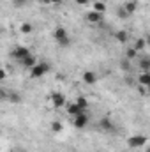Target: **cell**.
I'll return each instance as SVG.
<instances>
[{"label":"cell","mask_w":150,"mask_h":152,"mask_svg":"<svg viewBox=\"0 0 150 152\" xmlns=\"http://www.w3.org/2000/svg\"><path fill=\"white\" fill-rule=\"evenodd\" d=\"M124 9H125V11H127L129 14L136 12V2H129V0H127V2L124 4Z\"/></svg>","instance_id":"17"},{"label":"cell","mask_w":150,"mask_h":152,"mask_svg":"<svg viewBox=\"0 0 150 152\" xmlns=\"http://www.w3.org/2000/svg\"><path fill=\"white\" fill-rule=\"evenodd\" d=\"M62 129H64L62 122H57V120H55V122L51 124V131H53V133H62Z\"/></svg>","instance_id":"21"},{"label":"cell","mask_w":150,"mask_h":152,"mask_svg":"<svg viewBox=\"0 0 150 152\" xmlns=\"http://www.w3.org/2000/svg\"><path fill=\"white\" fill-rule=\"evenodd\" d=\"M136 55H138V51L134 50V46L125 50V58H127V60H133V58H136Z\"/></svg>","instance_id":"19"},{"label":"cell","mask_w":150,"mask_h":152,"mask_svg":"<svg viewBox=\"0 0 150 152\" xmlns=\"http://www.w3.org/2000/svg\"><path fill=\"white\" fill-rule=\"evenodd\" d=\"M12 152H18V151H12Z\"/></svg>","instance_id":"32"},{"label":"cell","mask_w":150,"mask_h":152,"mask_svg":"<svg viewBox=\"0 0 150 152\" xmlns=\"http://www.w3.org/2000/svg\"><path fill=\"white\" fill-rule=\"evenodd\" d=\"M99 127H101L103 131H113V129H115V126H113V122H111L110 117H103V118H99Z\"/></svg>","instance_id":"9"},{"label":"cell","mask_w":150,"mask_h":152,"mask_svg":"<svg viewBox=\"0 0 150 152\" xmlns=\"http://www.w3.org/2000/svg\"><path fill=\"white\" fill-rule=\"evenodd\" d=\"M138 66H140V71H141V73L150 71V55H143V57H140Z\"/></svg>","instance_id":"10"},{"label":"cell","mask_w":150,"mask_h":152,"mask_svg":"<svg viewBox=\"0 0 150 152\" xmlns=\"http://www.w3.org/2000/svg\"><path fill=\"white\" fill-rule=\"evenodd\" d=\"M66 110H67V113L71 115V117H76V115H79V113H83V112H85V110L76 103V101H74V103H67V104H66Z\"/></svg>","instance_id":"8"},{"label":"cell","mask_w":150,"mask_h":152,"mask_svg":"<svg viewBox=\"0 0 150 152\" xmlns=\"http://www.w3.org/2000/svg\"><path fill=\"white\" fill-rule=\"evenodd\" d=\"M81 80H83L85 85H94V83H97L99 76H97V73H94V71H85L81 75Z\"/></svg>","instance_id":"7"},{"label":"cell","mask_w":150,"mask_h":152,"mask_svg":"<svg viewBox=\"0 0 150 152\" xmlns=\"http://www.w3.org/2000/svg\"><path fill=\"white\" fill-rule=\"evenodd\" d=\"M122 69H124V71H125V69H127V71L131 69V64H129V60H124V62H122Z\"/></svg>","instance_id":"25"},{"label":"cell","mask_w":150,"mask_h":152,"mask_svg":"<svg viewBox=\"0 0 150 152\" xmlns=\"http://www.w3.org/2000/svg\"><path fill=\"white\" fill-rule=\"evenodd\" d=\"M147 152H150V147H149V149H147Z\"/></svg>","instance_id":"31"},{"label":"cell","mask_w":150,"mask_h":152,"mask_svg":"<svg viewBox=\"0 0 150 152\" xmlns=\"http://www.w3.org/2000/svg\"><path fill=\"white\" fill-rule=\"evenodd\" d=\"M27 2H28V0H12V5H14L16 9H21V7L27 5Z\"/></svg>","instance_id":"23"},{"label":"cell","mask_w":150,"mask_h":152,"mask_svg":"<svg viewBox=\"0 0 150 152\" xmlns=\"http://www.w3.org/2000/svg\"><path fill=\"white\" fill-rule=\"evenodd\" d=\"M53 39H55L57 44L62 46V48H66V46L71 44V37H69V34H67V30H66L64 27H57V28L53 30Z\"/></svg>","instance_id":"1"},{"label":"cell","mask_w":150,"mask_h":152,"mask_svg":"<svg viewBox=\"0 0 150 152\" xmlns=\"http://www.w3.org/2000/svg\"><path fill=\"white\" fill-rule=\"evenodd\" d=\"M147 145V136L145 134H133L127 138V147L129 149H141Z\"/></svg>","instance_id":"3"},{"label":"cell","mask_w":150,"mask_h":152,"mask_svg":"<svg viewBox=\"0 0 150 152\" xmlns=\"http://www.w3.org/2000/svg\"><path fill=\"white\" fill-rule=\"evenodd\" d=\"M74 2L78 5H88V4H90V0H74Z\"/></svg>","instance_id":"26"},{"label":"cell","mask_w":150,"mask_h":152,"mask_svg":"<svg viewBox=\"0 0 150 152\" xmlns=\"http://www.w3.org/2000/svg\"><path fill=\"white\" fill-rule=\"evenodd\" d=\"M39 2H42V4H51V0H39Z\"/></svg>","instance_id":"28"},{"label":"cell","mask_w":150,"mask_h":152,"mask_svg":"<svg viewBox=\"0 0 150 152\" xmlns=\"http://www.w3.org/2000/svg\"><path fill=\"white\" fill-rule=\"evenodd\" d=\"M138 83H140V87H147V88H150V71L140 73V76H138Z\"/></svg>","instance_id":"11"},{"label":"cell","mask_w":150,"mask_h":152,"mask_svg":"<svg viewBox=\"0 0 150 152\" xmlns=\"http://www.w3.org/2000/svg\"><path fill=\"white\" fill-rule=\"evenodd\" d=\"M117 14H118L120 18H127V16H129V12H127V11L124 9V5H120V7H118V11H117Z\"/></svg>","instance_id":"24"},{"label":"cell","mask_w":150,"mask_h":152,"mask_svg":"<svg viewBox=\"0 0 150 152\" xmlns=\"http://www.w3.org/2000/svg\"><path fill=\"white\" fill-rule=\"evenodd\" d=\"M129 2H138V0H129Z\"/></svg>","instance_id":"30"},{"label":"cell","mask_w":150,"mask_h":152,"mask_svg":"<svg viewBox=\"0 0 150 152\" xmlns=\"http://www.w3.org/2000/svg\"><path fill=\"white\" fill-rule=\"evenodd\" d=\"M76 103H78L83 110H87V108H88V99H87V97H78V99H76Z\"/></svg>","instance_id":"22"},{"label":"cell","mask_w":150,"mask_h":152,"mask_svg":"<svg viewBox=\"0 0 150 152\" xmlns=\"http://www.w3.org/2000/svg\"><path fill=\"white\" fill-rule=\"evenodd\" d=\"M20 64H21L23 67H28V69H32L34 66H37L39 62H37V58H36L34 55H28V57H27V58H23V60H21Z\"/></svg>","instance_id":"13"},{"label":"cell","mask_w":150,"mask_h":152,"mask_svg":"<svg viewBox=\"0 0 150 152\" xmlns=\"http://www.w3.org/2000/svg\"><path fill=\"white\" fill-rule=\"evenodd\" d=\"M147 44H150V36H149V37H147Z\"/></svg>","instance_id":"29"},{"label":"cell","mask_w":150,"mask_h":152,"mask_svg":"<svg viewBox=\"0 0 150 152\" xmlns=\"http://www.w3.org/2000/svg\"><path fill=\"white\" fill-rule=\"evenodd\" d=\"M147 48V39L145 37H138L136 41H134V50L140 53V51H143Z\"/></svg>","instance_id":"14"},{"label":"cell","mask_w":150,"mask_h":152,"mask_svg":"<svg viewBox=\"0 0 150 152\" xmlns=\"http://www.w3.org/2000/svg\"><path fill=\"white\" fill-rule=\"evenodd\" d=\"M50 69H51V66H50L48 62H39L37 66H34V67L30 69V78H32V80H39V78H42V76L48 75Z\"/></svg>","instance_id":"2"},{"label":"cell","mask_w":150,"mask_h":152,"mask_svg":"<svg viewBox=\"0 0 150 152\" xmlns=\"http://www.w3.org/2000/svg\"><path fill=\"white\" fill-rule=\"evenodd\" d=\"M51 104H53V108H64L66 104H67V99H66V96L62 94V92H53L51 94Z\"/></svg>","instance_id":"4"},{"label":"cell","mask_w":150,"mask_h":152,"mask_svg":"<svg viewBox=\"0 0 150 152\" xmlns=\"http://www.w3.org/2000/svg\"><path fill=\"white\" fill-rule=\"evenodd\" d=\"M94 11H97V12L103 14V12L106 11V4H104V2H95V4H94Z\"/></svg>","instance_id":"20"},{"label":"cell","mask_w":150,"mask_h":152,"mask_svg":"<svg viewBox=\"0 0 150 152\" xmlns=\"http://www.w3.org/2000/svg\"><path fill=\"white\" fill-rule=\"evenodd\" d=\"M62 2H66V0H51V4H62Z\"/></svg>","instance_id":"27"},{"label":"cell","mask_w":150,"mask_h":152,"mask_svg":"<svg viewBox=\"0 0 150 152\" xmlns=\"http://www.w3.org/2000/svg\"><path fill=\"white\" fill-rule=\"evenodd\" d=\"M32 30H34V27H32V23H23L21 27H20V32L21 34H32Z\"/></svg>","instance_id":"18"},{"label":"cell","mask_w":150,"mask_h":152,"mask_svg":"<svg viewBox=\"0 0 150 152\" xmlns=\"http://www.w3.org/2000/svg\"><path fill=\"white\" fill-rule=\"evenodd\" d=\"M7 99H9L11 103H14V104H20V103H21V96H20L18 92H11V94L7 96Z\"/></svg>","instance_id":"16"},{"label":"cell","mask_w":150,"mask_h":152,"mask_svg":"<svg viewBox=\"0 0 150 152\" xmlns=\"http://www.w3.org/2000/svg\"><path fill=\"white\" fill-rule=\"evenodd\" d=\"M28 55H32V53H30V50H28L27 46H14V50H12V57H14L18 62H21V60L27 58Z\"/></svg>","instance_id":"5"},{"label":"cell","mask_w":150,"mask_h":152,"mask_svg":"<svg viewBox=\"0 0 150 152\" xmlns=\"http://www.w3.org/2000/svg\"><path fill=\"white\" fill-rule=\"evenodd\" d=\"M85 20H87L88 23H99V21L103 20V14L97 12V11H90V12L85 16Z\"/></svg>","instance_id":"12"},{"label":"cell","mask_w":150,"mask_h":152,"mask_svg":"<svg viewBox=\"0 0 150 152\" xmlns=\"http://www.w3.org/2000/svg\"><path fill=\"white\" fill-rule=\"evenodd\" d=\"M73 124H74L76 129H85V127L88 126V115H87V112L76 115L74 118H73Z\"/></svg>","instance_id":"6"},{"label":"cell","mask_w":150,"mask_h":152,"mask_svg":"<svg viewBox=\"0 0 150 152\" xmlns=\"http://www.w3.org/2000/svg\"><path fill=\"white\" fill-rule=\"evenodd\" d=\"M113 36H115V39H117L118 42H122V44H125L127 39H129V34H127L125 30H118V32H115Z\"/></svg>","instance_id":"15"}]
</instances>
